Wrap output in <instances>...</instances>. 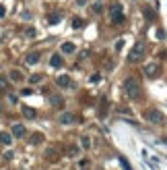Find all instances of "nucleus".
I'll return each mask as SVG.
<instances>
[{
  "mask_svg": "<svg viewBox=\"0 0 167 170\" xmlns=\"http://www.w3.org/2000/svg\"><path fill=\"white\" fill-rule=\"evenodd\" d=\"M124 89H126V95L130 100H138L140 98V85H138V81L134 77H128L124 81Z\"/></svg>",
  "mask_w": 167,
  "mask_h": 170,
  "instance_id": "1",
  "label": "nucleus"
},
{
  "mask_svg": "<svg viewBox=\"0 0 167 170\" xmlns=\"http://www.w3.org/2000/svg\"><path fill=\"white\" fill-rule=\"evenodd\" d=\"M109 17H112V21L116 23V25H120V23H124V8L120 2H116V4L109 6Z\"/></svg>",
  "mask_w": 167,
  "mask_h": 170,
  "instance_id": "2",
  "label": "nucleus"
},
{
  "mask_svg": "<svg viewBox=\"0 0 167 170\" xmlns=\"http://www.w3.org/2000/svg\"><path fill=\"white\" fill-rule=\"evenodd\" d=\"M143 54H144V44L143 42H136L134 48L130 50V54H128V62H138V60L143 58Z\"/></svg>",
  "mask_w": 167,
  "mask_h": 170,
  "instance_id": "3",
  "label": "nucleus"
},
{
  "mask_svg": "<svg viewBox=\"0 0 167 170\" xmlns=\"http://www.w3.org/2000/svg\"><path fill=\"white\" fill-rule=\"evenodd\" d=\"M157 73H159V62H149V65H144V75H147L149 79H153Z\"/></svg>",
  "mask_w": 167,
  "mask_h": 170,
  "instance_id": "4",
  "label": "nucleus"
},
{
  "mask_svg": "<svg viewBox=\"0 0 167 170\" xmlns=\"http://www.w3.org/2000/svg\"><path fill=\"white\" fill-rule=\"evenodd\" d=\"M147 118L151 120V122H155V125L163 122V114H161L159 110H149V112H147Z\"/></svg>",
  "mask_w": 167,
  "mask_h": 170,
  "instance_id": "5",
  "label": "nucleus"
},
{
  "mask_svg": "<svg viewBox=\"0 0 167 170\" xmlns=\"http://www.w3.org/2000/svg\"><path fill=\"white\" fill-rule=\"evenodd\" d=\"M39 58H41L39 52H29V54L25 56V65H37V62H39Z\"/></svg>",
  "mask_w": 167,
  "mask_h": 170,
  "instance_id": "6",
  "label": "nucleus"
},
{
  "mask_svg": "<svg viewBox=\"0 0 167 170\" xmlns=\"http://www.w3.org/2000/svg\"><path fill=\"white\" fill-rule=\"evenodd\" d=\"M76 120V116L70 114V112H64V114H60V125H70V122H74Z\"/></svg>",
  "mask_w": 167,
  "mask_h": 170,
  "instance_id": "7",
  "label": "nucleus"
},
{
  "mask_svg": "<svg viewBox=\"0 0 167 170\" xmlns=\"http://www.w3.org/2000/svg\"><path fill=\"white\" fill-rule=\"evenodd\" d=\"M50 65L54 66V69H60V66L64 65V60H62V56H60V54H52V58H50Z\"/></svg>",
  "mask_w": 167,
  "mask_h": 170,
  "instance_id": "8",
  "label": "nucleus"
},
{
  "mask_svg": "<svg viewBox=\"0 0 167 170\" xmlns=\"http://www.w3.org/2000/svg\"><path fill=\"white\" fill-rule=\"evenodd\" d=\"M8 79L15 81V83H21V81H23V73H21V71H17V69H13V71L8 73Z\"/></svg>",
  "mask_w": 167,
  "mask_h": 170,
  "instance_id": "9",
  "label": "nucleus"
},
{
  "mask_svg": "<svg viewBox=\"0 0 167 170\" xmlns=\"http://www.w3.org/2000/svg\"><path fill=\"white\" fill-rule=\"evenodd\" d=\"M25 133H27V131H25L23 125H19V122L13 125V135H15V137H25Z\"/></svg>",
  "mask_w": 167,
  "mask_h": 170,
  "instance_id": "10",
  "label": "nucleus"
},
{
  "mask_svg": "<svg viewBox=\"0 0 167 170\" xmlns=\"http://www.w3.org/2000/svg\"><path fill=\"white\" fill-rule=\"evenodd\" d=\"M39 143H44V135L41 133H33L29 137V145H39Z\"/></svg>",
  "mask_w": 167,
  "mask_h": 170,
  "instance_id": "11",
  "label": "nucleus"
},
{
  "mask_svg": "<svg viewBox=\"0 0 167 170\" xmlns=\"http://www.w3.org/2000/svg\"><path fill=\"white\" fill-rule=\"evenodd\" d=\"M50 102H52V106H56V108H62V106H64V98H62V95H52Z\"/></svg>",
  "mask_w": 167,
  "mask_h": 170,
  "instance_id": "12",
  "label": "nucleus"
},
{
  "mask_svg": "<svg viewBox=\"0 0 167 170\" xmlns=\"http://www.w3.org/2000/svg\"><path fill=\"white\" fill-rule=\"evenodd\" d=\"M23 116H25V118H31V120H33L35 116H37V112H35L33 108H29V106H23Z\"/></svg>",
  "mask_w": 167,
  "mask_h": 170,
  "instance_id": "13",
  "label": "nucleus"
},
{
  "mask_svg": "<svg viewBox=\"0 0 167 170\" xmlns=\"http://www.w3.org/2000/svg\"><path fill=\"white\" fill-rule=\"evenodd\" d=\"M56 83H58L60 87H68V85H70V77L68 75H60L58 79H56Z\"/></svg>",
  "mask_w": 167,
  "mask_h": 170,
  "instance_id": "14",
  "label": "nucleus"
},
{
  "mask_svg": "<svg viewBox=\"0 0 167 170\" xmlns=\"http://www.w3.org/2000/svg\"><path fill=\"white\" fill-rule=\"evenodd\" d=\"M0 143L2 145H10L13 143V137H10L8 133H4V131H0Z\"/></svg>",
  "mask_w": 167,
  "mask_h": 170,
  "instance_id": "15",
  "label": "nucleus"
},
{
  "mask_svg": "<svg viewBox=\"0 0 167 170\" xmlns=\"http://www.w3.org/2000/svg\"><path fill=\"white\" fill-rule=\"evenodd\" d=\"M62 52H64V54H72V52H74V44H72V42H64V44H62Z\"/></svg>",
  "mask_w": 167,
  "mask_h": 170,
  "instance_id": "16",
  "label": "nucleus"
},
{
  "mask_svg": "<svg viewBox=\"0 0 167 170\" xmlns=\"http://www.w3.org/2000/svg\"><path fill=\"white\" fill-rule=\"evenodd\" d=\"M6 87H8V81H6V77H0V95L6 91Z\"/></svg>",
  "mask_w": 167,
  "mask_h": 170,
  "instance_id": "17",
  "label": "nucleus"
},
{
  "mask_svg": "<svg viewBox=\"0 0 167 170\" xmlns=\"http://www.w3.org/2000/svg\"><path fill=\"white\" fill-rule=\"evenodd\" d=\"M120 164H122V168H124V170H132V166H130V162H128L126 158H124V156H122V158H120Z\"/></svg>",
  "mask_w": 167,
  "mask_h": 170,
  "instance_id": "18",
  "label": "nucleus"
},
{
  "mask_svg": "<svg viewBox=\"0 0 167 170\" xmlns=\"http://www.w3.org/2000/svg\"><path fill=\"white\" fill-rule=\"evenodd\" d=\"M83 25H85V21H83V19H79V17L72 21V27H74V29H81Z\"/></svg>",
  "mask_w": 167,
  "mask_h": 170,
  "instance_id": "19",
  "label": "nucleus"
},
{
  "mask_svg": "<svg viewBox=\"0 0 167 170\" xmlns=\"http://www.w3.org/2000/svg\"><path fill=\"white\" fill-rule=\"evenodd\" d=\"M93 13L101 15V13H103V4H101V2H95V4H93Z\"/></svg>",
  "mask_w": 167,
  "mask_h": 170,
  "instance_id": "20",
  "label": "nucleus"
},
{
  "mask_svg": "<svg viewBox=\"0 0 167 170\" xmlns=\"http://www.w3.org/2000/svg\"><path fill=\"white\" fill-rule=\"evenodd\" d=\"M45 158H50V160H54V158H56V150L48 147V150H45Z\"/></svg>",
  "mask_w": 167,
  "mask_h": 170,
  "instance_id": "21",
  "label": "nucleus"
},
{
  "mask_svg": "<svg viewBox=\"0 0 167 170\" xmlns=\"http://www.w3.org/2000/svg\"><path fill=\"white\" fill-rule=\"evenodd\" d=\"M143 13H144V17H147V19H149V21H153V19H155V13H153V10H151V8H144V10H143Z\"/></svg>",
  "mask_w": 167,
  "mask_h": 170,
  "instance_id": "22",
  "label": "nucleus"
},
{
  "mask_svg": "<svg viewBox=\"0 0 167 170\" xmlns=\"http://www.w3.org/2000/svg\"><path fill=\"white\" fill-rule=\"evenodd\" d=\"M48 21L50 23H58V21H62V15H50Z\"/></svg>",
  "mask_w": 167,
  "mask_h": 170,
  "instance_id": "23",
  "label": "nucleus"
},
{
  "mask_svg": "<svg viewBox=\"0 0 167 170\" xmlns=\"http://www.w3.org/2000/svg\"><path fill=\"white\" fill-rule=\"evenodd\" d=\"M81 143H83V147H91V139H89L87 135H83V137H81Z\"/></svg>",
  "mask_w": 167,
  "mask_h": 170,
  "instance_id": "24",
  "label": "nucleus"
},
{
  "mask_svg": "<svg viewBox=\"0 0 167 170\" xmlns=\"http://www.w3.org/2000/svg\"><path fill=\"white\" fill-rule=\"evenodd\" d=\"M89 81H91V83H99V81H101V75H99V73H95V75L89 77Z\"/></svg>",
  "mask_w": 167,
  "mask_h": 170,
  "instance_id": "25",
  "label": "nucleus"
},
{
  "mask_svg": "<svg viewBox=\"0 0 167 170\" xmlns=\"http://www.w3.org/2000/svg\"><path fill=\"white\" fill-rule=\"evenodd\" d=\"M79 147H74V145H72V147H68V156H72V158H74V156H79Z\"/></svg>",
  "mask_w": 167,
  "mask_h": 170,
  "instance_id": "26",
  "label": "nucleus"
},
{
  "mask_svg": "<svg viewBox=\"0 0 167 170\" xmlns=\"http://www.w3.org/2000/svg\"><path fill=\"white\" fill-rule=\"evenodd\" d=\"M41 79H44L41 75H31V77H29V81H31V83H39Z\"/></svg>",
  "mask_w": 167,
  "mask_h": 170,
  "instance_id": "27",
  "label": "nucleus"
},
{
  "mask_svg": "<svg viewBox=\"0 0 167 170\" xmlns=\"http://www.w3.org/2000/svg\"><path fill=\"white\" fill-rule=\"evenodd\" d=\"M25 33L29 35V37H35V35H37V31H35L33 27H27V31H25Z\"/></svg>",
  "mask_w": 167,
  "mask_h": 170,
  "instance_id": "28",
  "label": "nucleus"
},
{
  "mask_svg": "<svg viewBox=\"0 0 167 170\" xmlns=\"http://www.w3.org/2000/svg\"><path fill=\"white\" fill-rule=\"evenodd\" d=\"M13 158H15V154H13V151H6V154H4V160H13Z\"/></svg>",
  "mask_w": 167,
  "mask_h": 170,
  "instance_id": "29",
  "label": "nucleus"
},
{
  "mask_svg": "<svg viewBox=\"0 0 167 170\" xmlns=\"http://www.w3.org/2000/svg\"><path fill=\"white\" fill-rule=\"evenodd\" d=\"M31 94H33V89H29V87H27V89H23V91H21V95H31Z\"/></svg>",
  "mask_w": 167,
  "mask_h": 170,
  "instance_id": "30",
  "label": "nucleus"
},
{
  "mask_svg": "<svg viewBox=\"0 0 167 170\" xmlns=\"http://www.w3.org/2000/svg\"><path fill=\"white\" fill-rule=\"evenodd\" d=\"M8 100H10V104H17V95L10 94V95H8Z\"/></svg>",
  "mask_w": 167,
  "mask_h": 170,
  "instance_id": "31",
  "label": "nucleus"
},
{
  "mask_svg": "<svg viewBox=\"0 0 167 170\" xmlns=\"http://www.w3.org/2000/svg\"><path fill=\"white\" fill-rule=\"evenodd\" d=\"M157 37H159V40H163V37H165V31L159 29V31H157Z\"/></svg>",
  "mask_w": 167,
  "mask_h": 170,
  "instance_id": "32",
  "label": "nucleus"
},
{
  "mask_svg": "<svg viewBox=\"0 0 167 170\" xmlns=\"http://www.w3.org/2000/svg\"><path fill=\"white\" fill-rule=\"evenodd\" d=\"M4 15H6V8H4L2 4H0V17H4Z\"/></svg>",
  "mask_w": 167,
  "mask_h": 170,
  "instance_id": "33",
  "label": "nucleus"
}]
</instances>
